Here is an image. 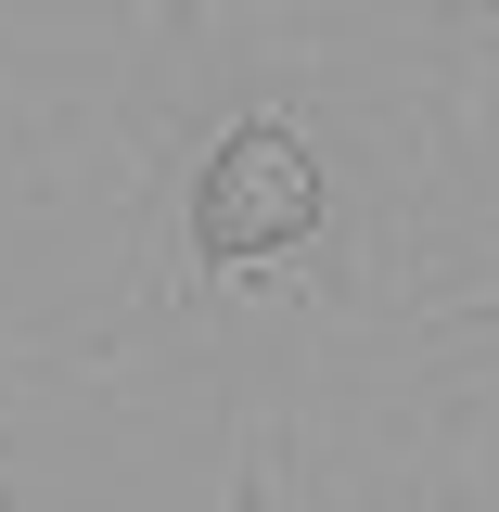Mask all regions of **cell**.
Masks as SVG:
<instances>
[{
  "instance_id": "6da1fadb",
  "label": "cell",
  "mask_w": 499,
  "mask_h": 512,
  "mask_svg": "<svg viewBox=\"0 0 499 512\" xmlns=\"http://www.w3.org/2000/svg\"><path fill=\"white\" fill-rule=\"evenodd\" d=\"M320 231V154L295 128H231L218 154H205V180H192V244L218 256V269H244V256H282Z\"/></svg>"
}]
</instances>
